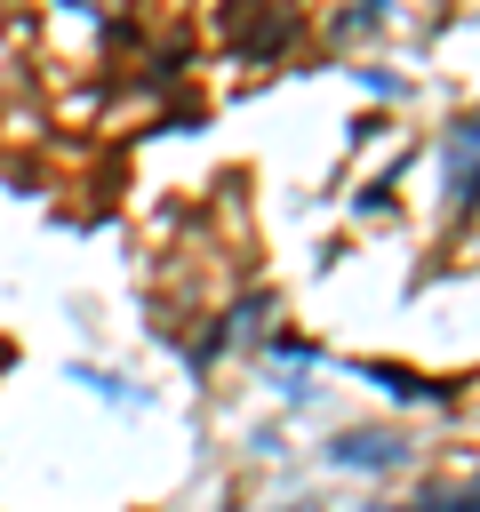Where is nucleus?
I'll use <instances>...</instances> for the list:
<instances>
[{
  "instance_id": "nucleus-4",
  "label": "nucleus",
  "mask_w": 480,
  "mask_h": 512,
  "mask_svg": "<svg viewBox=\"0 0 480 512\" xmlns=\"http://www.w3.org/2000/svg\"><path fill=\"white\" fill-rule=\"evenodd\" d=\"M456 200H464V208H472V216H480V160H472V168H464V184H456Z\"/></svg>"
},
{
  "instance_id": "nucleus-3",
  "label": "nucleus",
  "mask_w": 480,
  "mask_h": 512,
  "mask_svg": "<svg viewBox=\"0 0 480 512\" xmlns=\"http://www.w3.org/2000/svg\"><path fill=\"white\" fill-rule=\"evenodd\" d=\"M352 80H360L368 96H408V80H400L392 64H352Z\"/></svg>"
},
{
  "instance_id": "nucleus-1",
  "label": "nucleus",
  "mask_w": 480,
  "mask_h": 512,
  "mask_svg": "<svg viewBox=\"0 0 480 512\" xmlns=\"http://www.w3.org/2000/svg\"><path fill=\"white\" fill-rule=\"evenodd\" d=\"M424 448H416V432L408 424H344L336 440H328V464L336 472H400V464H416Z\"/></svg>"
},
{
  "instance_id": "nucleus-2",
  "label": "nucleus",
  "mask_w": 480,
  "mask_h": 512,
  "mask_svg": "<svg viewBox=\"0 0 480 512\" xmlns=\"http://www.w3.org/2000/svg\"><path fill=\"white\" fill-rule=\"evenodd\" d=\"M352 376L384 384L400 408H432V400H448V384H440V376H424V368H400V360H352Z\"/></svg>"
}]
</instances>
